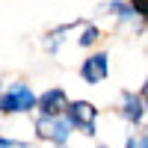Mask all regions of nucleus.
Segmentation results:
<instances>
[{"instance_id":"ddd939ff","label":"nucleus","mask_w":148,"mask_h":148,"mask_svg":"<svg viewBox=\"0 0 148 148\" xmlns=\"http://www.w3.org/2000/svg\"><path fill=\"white\" fill-rule=\"evenodd\" d=\"M59 148H71V145H59Z\"/></svg>"},{"instance_id":"9d476101","label":"nucleus","mask_w":148,"mask_h":148,"mask_svg":"<svg viewBox=\"0 0 148 148\" xmlns=\"http://www.w3.org/2000/svg\"><path fill=\"white\" fill-rule=\"evenodd\" d=\"M125 148H148V136L139 130V133H130L127 136V142H125Z\"/></svg>"},{"instance_id":"1a4fd4ad","label":"nucleus","mask_w":148,"mask_h":148,"mask_svg":"<svg viewBox=\"0 0 148 148\" xmlns=\"http://www.w3.org/2000/svg\"><path fill=\"white\" fill-rule=\"evenodd\" d=\"M80 39H77V45L80 47H92V45H98L101 42V27H98V24H89V21H83L80 24Z\"/></svg>"},{"instance_id":"0eeeda50","label":"nucleus","mask_w":148,"mask_h":148,"mask_svg":"<svg viewBox=\"0 0 148 148\" xmlns=\"http://www.w3.org/2000/svg\"><path fill=\"white\" fill-rule=\"evenodd\" d=\"M80 24H83V18H80V21H68V24H59V27H53L51 33L42 36V47H45L47 53H59V45H62V42L68 39V33H71L74 27H80Z\"/></svg>"},{"instance_id":"f03ea898","label":"nucleus","mask_w":148,"mask_h":148,"mask_svg":"<svg viewBox=\"0 0 148 148\" xmlns=\"http://www.w3.org/2000/svg\"><path fill=\"white\" fill-rule=\"evenodd\" d=\"M98 116H101V110H98V104L86 101V98H77V101H68L62 119L68 121L71 133H83V136H95L98 133Z\"/></svg>"},{"instance_id":"f257e3e1","label":"nucleus","mask_w":148,"mask_h":148,"mask_svg":"<svg viewBox=\"0 0 148 148\" xmlns=\"http://www.w3.org/2000/svg\"><path fill=\"white\" fill-rule=\"evenodd\" d=\"M0 113L3 116L36 113V92L30 89V83L15 80V83H6L3 89H0Z\"/></svg>"},{"instance_id":"f8f14e48","label":"nucleus","mask_w":148,"mask_h":148,"mask_svg":"<svg viewBox=\"0 0 148 148\" xmlns=\"http://www.w3.org/2000/svg\"><path fill=\"white\" fill-rule=\"evenodd\" d=\"M95 148H110V145H95Z\"/></svg>"},{"instance_id":"39448f33","label":"nucleus","mask_w":148,"mask_h":148,"mask_svg":"<svg viewBox=\"0 0 148 148\" xmlns=\"http://www.w3.org/2000/svg\"><path fill=\"white\" fill-rule=\"evenodd\" d=\"M110 77V53L107 51H95L80 62V80L86 86H101Z\"/></svg>"},{"instance_id":"7ed1b4c3","label":"nucleus","mask_w":148,"mask_h":148,"mask_svg":"<svg viewBox=\"0 0 148 148\" xmlns=\"http://www.w3.org/2000/svg\"><path fill=\"white\" fill-rule=\"evenodd\" d=\"M33 130H36V139H42V142H51L53 148H59V145H68V139H71V127H68V121L59 116V119H36V125H33Z\"/></svg>"},{"instance_id":"6e6552de","label":"nucleus","mask_w":148,"mask_h":148,"mask_svg":"<svg viewBox=\"0 0 148 148\" xmlns=\"http://www.w3.org/2000/svg\"><path fill=\"white\" fill-rule=\"evenodd\" d=\"M107 12L113 18H119V21H136V18H142L145 12H142V6H136V3H121V0H113V3H107Z\"/></svg>"},{"instance_id":"9b49d317","label":"nucleus","mask_w":148,"mask_h":148,"mask_svg":"<svg viewBox=\"0 0 148 148\" xmlns=\"http://www.w3.org/2000/svg\"><path fill=\"white\" fill-rule=\"evenodd\" d=\"M0 148H36L27 139H9V136H0Z\"/></svg>"},{"instance_id":"423d86ee","label":"nucleus","mask_w":148,"mask_h":148,"mask_svg":"<svg viewBox=\"0 0 148 148\" xmlns=\"http://www.w3.org/2000/svg\"><path fill=\"white\" fill-rule=\"evenodd\" d=\"M119 116L125 119L130 127H142V121H145V86L139 92H121Z\"/></svg>"},{"instance_id":"20e7f679","label":"nucleus","mask_w":148,"mask_h":148,"mask_svg":"<svg viewBox=\"0 0 148 148\" xmlns=\"http://www.w3.org/2000/svg\"><path fill=\"white\" fill-rule=\"evenodd\" d=\"M68 101L71 98H68V92L62 86H51V89H45L42 95H36V113L42 119H59L65 113Z\"/></svg>"}]
</instances>
